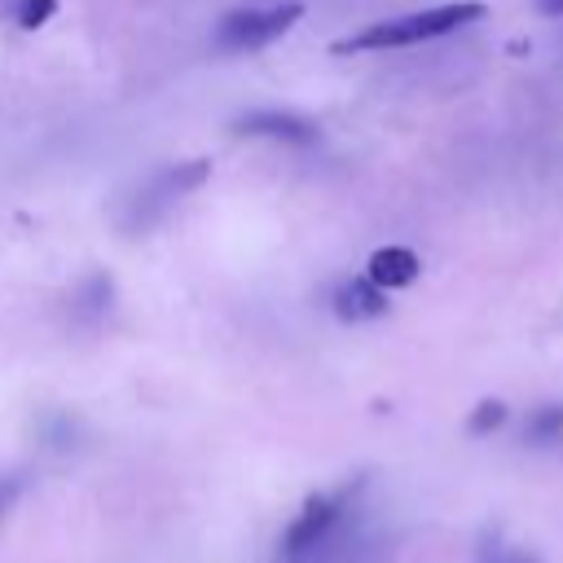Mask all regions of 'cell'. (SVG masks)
<instances>
[{"instance_id":"6da1fadb","label":"cell","mask_w":563,"mask_h":563,"mask_svg":"<svg viewBox=\"0 0 563 563\" xmlns=\"http://www.w3.org/2000/svg\"><path fill=\"white\" fill-rule=\"evenodd\" d=\"M479 18H484V4H475V0H449V4H435V9H418V13L391 18V22L365 26L361 35L339 40L334 48H339V53H369V48H405V44H427V40L453 35V31H462V26L479 22Z\"/></svg>"},{"instance_id":"7a4b0ae2","label":"cell","mask_w":563,"mask_h":563,"mask_svg":"<svg viewBox=\"0 0 563 563\" xmlns=\"http://www.w3.org/2000/svg\"><path fill=\"white\" fill-rule=\"evenodd\" d=\"M299 18H303V4L299 0L268 4V9H233L216 26V44L220 48H264V44L282 40Z\"/></svg>"},{"instance_id":"3957f363","label":"cell","mask_w":563,"mask_h":563,"mask_svg":"<svg viewBox=\"0 0 563 563\" xmlns=\"http://www.w3.org/2000/svg\"><path fill=\"white\" fill-rule=\"evenodd\" d=\"M352 484L347 488H339V493H312L308 501H303V510L295 515V523L286 528V554H303V550H312V545H321L330 532H334V523L343 519V510H347V501H352Z\"/></svg>"},{"instance_id":"277c9868","label":"cell","mask_w":563,"mask_h":563,"mask_svg":"<svg viewBox=\"0 0 563 563\" xmlns=\"http://www.w3.org/2000/svg\"><path fill=\"white\" fill-rule=\"evenodd\" d=\"M229 128H233V136L286 141V145H308V141H317V123H312V119H303V114H290V110H277V106H264V110L238 114Z\"/></svg>"},{"instance_id":"5b68a950","label":"cell","mask_w":563,"mask_h":563,"mask_svg":"<svg viewBox=\"0 0 563 563\" xmlns=\"http://www.w3.org/2000/svg\"><path fill=\"white\" fill-rule=\"evenodd\" d=\"M422 273V260L409 251V246H378L365 264V277L378 286V290H405L413 286Z\"/></svg>"},{"instance_id":"8992f818","label":"cell","mask_w":563,"mask_h":563,"mask_svg":"<svg viewBox=\"0 0 563 563\" xmlns=\"http://www.w3.org/2000/svg\"><path fill=\"white\" fill-rule=\"evenodd\" d=\"M334 312L343 321H374L387 312V290H378L369 277H347L334 290Z\"/></svg>"},{"instance_id":"52a82bcc","label":"cell","mask_w":563,"mask_h":563,"mask_svg":"<svg viewBox=\"0 0 563 563\" xmlns=\"http://www.w3.org/2000/svg\"><path fill=\"white\" fill-rule=\"evenodd\" d=\"M559 435H563V405H541L528 413V422H523L528 444H554Z\"/></svg>"},{"instance_id":"ba28073f","label":"cell","mask_w":563,"mask_h":563,"mask_svg":"<svg viewBox=\"0 0 563 563\" xmlns=\"http://www.w3.org/2000/svg\"><path fill=\"white\" fill-rule=\"evenodd\" d=\"M506 418H510L506 400L488 396V400H479V405L471 409V418H466V431H471V435H493V431H501V427H506Z\"/></svg>"},{"instance_id":"9c48e42d","label":"cell","mask_w":563,"mask_h":563,"mask_svg":"<svg viewBox=\"0 0 563 563\" xmlns=\"http://www.w3.org/2000/svg\"><path fill=\"white\" fill-rule=\"evenodd\" d=\"M53 9H57V0H22L18 26H22V31H40V26L53 18Z\"/></svg>"},{"instance_id":"30bf717a","label":"cell","mask_w":563,"mask_h":563,"mask_svg":"<svg viewBox=\"0 0 563 563\" xmlns=\"http://www.w3.org/2000/svg\"><path fill=\"white\" fill-rule=\"evenodd\" d=\"M18 497V479H0V515L9 510V501Z\"/></svg>"},{"instance_id":"8fae6325","label":"cell","mask_w":563,"mask_h":563,"mask_svg":"<svg viewBox=\"0 0 563 563\" xmlns=\"http://www.w3.org/2000/svg\"><path fill=\"white\" fill-rule=\"evenodd\" d=\"M537 13H545V18H559V13H563V0H537Z\"/></svg>"},{"instance_id":"7c38bea8","label":"cell","mask_w":563,"mask_h":563,"mask_svg":"<svg viewBox=\"0 0 563 563\" xmlns=\"http://www.w3.org/2000/svg\"><path fill=\"white\" fill-rule=\"evenodd\" d=\"M510 563H537V559H528V554H515V559H510Z\"/></svg>"}]
</instances>
